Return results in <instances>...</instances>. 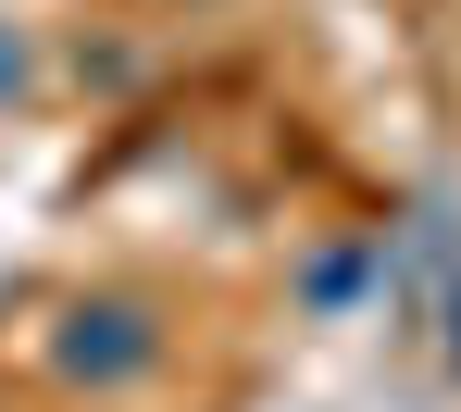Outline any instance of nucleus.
<instances>
[{
  "instance_id": "1",
  "label": "nucleus",
  "mask_w": 461,
  "mask_h": 412,
  "mask_svg": "<svg viewBox=\"0 0 461 412\" xmlns=\"http://www.w3.org/2000/svg\"><path fill=\"white\" fill-rule=\"evenodd\" d=\"M150 362H162V313L150 300H125V288L63 300V325H50V375L63 388H138Z\"/></svg>"
},
{
  "instance_id": "3",
  "label": "nucleus",
  "mask_w": 461,
  "mask_h": 412,
  "mask_svg": "<svg viewBox=\"0 0 461 412\" xmlns=\"http://www.w3.org/2000/svg\"><path fill=\"white\" fill-rule=\"evenodd\" d=\"M437 362H449V375H461V275H449V288H437Z\"/></svg>"
},
{
  "instance_id": "4",
  "label": "nucleus",
  "mask_w": 461,
  "mask_h": 412,
  "mask_svg": "<svg viewBox=\"0 0 461 412\" xmlns=\"http://www.w3.org/2000/svg\"><path fill=\"white\" fill-rule=\"evenodd\" d=\"M13 87H25V38L0 25V100H13Z\"/></svg>"
},
{
  "instance_id": "2",
  "label": "nucleus",
  "mask_w": 461,
  "mask_h": 412,
  "mask_svg": "<svg viewBox=\"0 0 461 412\" xmlns=\"http://www.w3.org/2000/svg\"><path fill=\"white\" fill-rule=\"evenodd\" d=\"M375 275H386V238H349V250H324V262H300V300L312 313H349Z\"/></svg>"
}]
</instances>
